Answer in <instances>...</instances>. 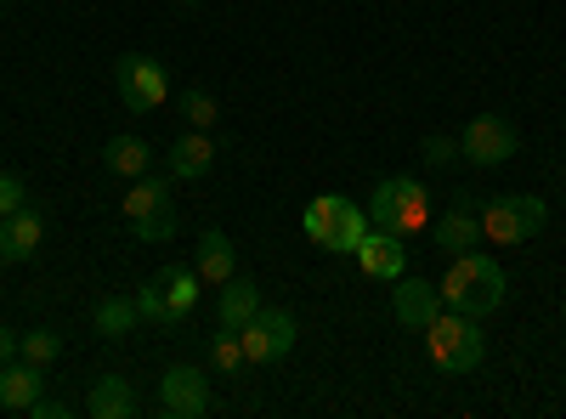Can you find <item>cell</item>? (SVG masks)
I'll list each match as a JSON object with an SVG mask.
<instances>
[{
    "label": "cell",
    "mask_w": 566,
    "mask_h": 419,
    "mask_svg": "<svg viewBox=\"0 0 566 419\" xmlns=\"http://www.w3.org/2000/svg\"><path fill=\"white\" fill-rule=\"evenodd\" d=\"M216 154H221V143H216L210 130H181V136H176V148L165 154V165H170L176 181H199V176L216 170Z\"/></svg>",
    "instance_id": "cell-11"
},
{
    "label": "cell",
    "mask_w": 566,
    "mask_h": 419,
    "mask_svg": "<svg viewBox=\"0 0 566 419\" xmlns=\"http://www.w3.org/2000/svg\"><path fill=\"white\" fill-rule=\"evenodd\" d=\"M176 7H199V0H176Z\"/></svg>",
    "instance_id": "cell-32"
},
{
    "label": "cell",
    "mask_w": 566,
    "mask_h": 419,
    "mask_svg": "<svg viewBox=\"0 0 566 419\" xmlns=\"http://www.w3.org/2000/svg\"><path fill=\"white\" fill-rule=\"evenodd\" d=\"M442 306H453V312H464V317H493L499 306H504V266L493 261V255H482V250H464V255H453L448 261V277H442Z\"/></svg>",
    "instance_id": "cell-1"
},
{
    "label": "cell",
    "mask_w": 566,
    "mask_h": 419,
    "mask_svg": "<svg viewBox=\"0 0 566 419\" xmlns=\"http://www.w3.org/2000/svg\"><path fill=\"white\" fill-rule=\"evenodd\" d=\"M119 210H125V221H130V232L142 244H165V239H176V188H170V176H136L130 181V193L119 199Z\"/></svg>",
    "instance_id": "cell-4"
},
{
    "label": "cell",
    "mask_w": 566,
    "mask_h": 419,
    "mask_svg": "<svg viewBox=\"0 0 566 419\" xmlns=\"http://www.w3.org/2000/svg\"><path fill=\"white\" fill-rule=\"evenodd\" d=\"M91 323H97V335H103V341H130V335H136V323H142V312H136L130 295H103L97 312H91Z\"/></svg>",
    "instance_id": "cell-20"
},
{
    "label": "cell",
    "mask_w": 566,
    "mask_h": 419,
    "mask_svg": "<svg viewBox=\"0 0 566 419\" xmlns=\"http://www.w3.org/2000/svg\"><path fill=\"white\" fill-rule=\"evenodd\" d=\"M103 170L136 181V176L154 170V148L142 143V136H114V143H103Z\"/></svg>",
    "instance_id": "cell-19"
},
{
    "label": "cell",
    "mask_w": 566,
    "mask_h": 419,
    "mask_svg": "<svg viewBox=\"0 0 566 419\" xmlns=\"http://www.w3.org/2000/svg\"><path fill=\"white\" fill-rule=\"evenodd\" d=\"M130 301H136V312L148 317V323H159V329H170V306H165V295H159V284H154V277H148V284H142V290H136Z\"/></svg>",
    "instance_id": "cell-27"
},
{
    "label": "cell",
    "mask_w": 566,
    "mask_h": 419,
    "mask_svg": "<svg viewBox=\"0 0 566 419\" xmlns=\"http://www.w3.org/2000/svg\"><path fill=\"white\" fill-rule=\"evenodd\" d=\"M391 312L397 323H408V329H424L437 312H442V290L437 284H424V277H397V290H391Z\"/></svg>",
    "instance_id": "cell-14"
},
{
    "label": "cell",
    "mask_w": 566,
    "mask_h": 419,
    "mask_svg": "<svg viewBox=\"0 0 566 419\" xmlns=\"http://www.w3.org/2000/svg\"><path fill=\"white\" fill-rule=\"evenodd\" d=\"M154 284H159V295H165V306H170V329H187V323H193V312H199V272L181 266V261H165V266L154 272Z\"/></svg>",
    "instance_id": "cell-9"
},
{
    "label": "cell",
    "mask_w": 566,
    "mask_h": 419,
    "mask_svg": "<svg viewBox=\"0 0 566 419\" xmlns=\"http://www.w3.org/2000/svg\"><path fill=\"white\" fill-rule=\"evenodd\" d=\"M85 413L91 419H136L142 413V397L125 375H97L91 380V397H85Z\"/></svg>",
    "instance_id": "cell-15"
},
{
    "label": "cell",
    "mask_w": 566,
    "mask_h": 419,
    "mask_svg": "<svg viewBox=\"0 0 566 419\" xmlns=\"http://www.w3.org/2000/svg\"><path fill=\"white\" fill-rule=\"evenodd\" d=\"M12 357H18V335L0 329V363H12Z\"/></svg>",
    "instance_id": "cell-31"
},
{
    "label": "cell",
    "mask_w": 566,
    "mask_h": 419,
    "mask_svg": "<svg viewBox=\"0 0 566 419\" xmlns=\"http://www.w3.org/2000/svg\"><path fill=\"white\" fill-rule=\"evenodd\" d=\"M29 413H34V419H69V402H63V397H40Z\"/></svg>",
    "instance_id": "cell-30"
},
{
    "label": "cell",
    "mask_w": 566,
    "mask_h": 419,
    "mask_svg": "<svg viewBox=\"0 0 566 419\" xmlns=\"http://www.w3.org/2000/svg\"><path fill=\"white\" fill-rule=\"evenodd\" d=\"M193 272H199V284H227V277H239V250H232V239L221 227H205L199 232V244H193Z\"/></svg>",
    "instance_id": "cell-13"
},
{
    "label": "cell",
    "mask_w": 566,
    "mask_h": 419,
    "mask_svg": "<svg viewBox=\"0 0 566 419\" xmlns=\"http://www.w3.org/2000/svg\"><path fill=\"white\" fill-rule=\"evenodd\" d=\"M40 244H45V216L34 205H23V210H12L7 221H0V261H7V266L34 261Z\"/></svg>",
    "instance_id": "cell-10"
},
{
    "label": "cell",
    "mask_w": 566,
    "mask_h": 419,
    "mask_svg": "<svg viewBox=\"0 0 566 419\" xmlns=\"http://www.w3.org/2000/svg\"><path fill=\"white\" fill-rule=\"evenodd\" d=\"M419 159L431 165V170H448V165L459 159V136H424V143H419Z\"/></svg>",
    "instance_id": "cell-28"
},
{
    "label": "cell",
    "mask_w": 566,
    "mask_h": 419,
    "mask_svg": "<svg viewBox=\"0 0 566 419\" xmlns=\"http://www.w3.org/2000/svg\"><path fill=\"white\" fill-rule=\"evenodd\" d=\"M459 154H464L470 165L493 170V165H504L510 154H522V130H515L504 114H476V119L464 125V136H459Z\"/></svg>",
    "instance_id": "cell-7"
},
{
    "label": "cell",
    "mask_w": 566,
    "mask_h": 419,
    "mask_svg": "<svg viewBox=\"0 0 566 419\" xmlns=\"http://www.w3.org/2000/svg\"><path fill=\"white\" fill-rule=\"evenodd\" d=\"M419 335H424V357H431L437 375H476L482 357H488L482 317H464V312H453V306H442Z\"/></svg>",
    "instance_id": "cell-2"
},
{
    "label": "cell",
    "mask_w": 566,
    "mask_h": 419,
    "mask_svg": "<svg viewBox=\"0 0 566 419\" xmlns=\"http://www.w3.org/2000/svg\"><path fill=\"white\" fill-rule=\"evenodd\" d=\"M476 239H482V216L470 210V205H453L442 221H431V244H437L448 261H453V255H464Z\"/></svg>",
    "instance_id": "cell-17"
},
{
    "label": "cell",
    "mask_w": 566,
    "mask_h": 419,
    "mask_svg": "<svg viewBox=\"0 0 566 419\" xmlns=\"http://www.w3.org/2000/svg\"><path fill=\"white\" fill-rule=\"evenodd\" d=\"M368 216L380 232H391V239H419V232H431V193H424L413 176H386L380 188H374Z\"/></svg>",
    "instance_id": "cell-3"
},
{
    "label": "cell",
    "mask_w": 566,
    "mask_h": 419,
    "mask_svg": "<svg viewBox=\"0 0 566 419\" xmlns=\"http://www.w3.org/2000/svg\"><path fill=\"white\" fill-rule=\"evenodd\" d=\"M368 277H380V284H397V277L408 272V244L402 239H391V232H380V227H374L368 232V239L357 244V255H352Z\"/></svg>",
    "instance_id": "cell-12"
},
{
    "label": "cell",
    "mask_w": 566,
    "mask_h": 419,
    "mask_svg": "<svg viewBox=\"0 0 566 419\" xmlns=\"http://www.w3.org/2000/svg\"><path fill=\"white\" fill-rule=\"evenodd\" d=\"M114 91L130 114H154L170 103V80H165V63L148 57V52H125L114 63Z\"/></svg>",
    "instance_id": "cell-6"
},
{
    "label": "cell",
    "mask_w": 566,
    "mask_h": 419,
    "mask_svg": "<svg viewBox=\"0 0 566 419\" xmlns=\"http://www.w3.org/2000/svg\"><path fill=\"white\" fill-rule=\"evenodd\" d=\"M0 7H7V0H0Z\"/></svg>",
    "instance_id": "cell-33"
},
{
    "label": "cell",
    "mask_w": 566,
    "mask_h": 419,
    "mask_svg": "<svg viewBox=\"0 0 566 419\" xmlns=\"http://www.w3.org/2000/svg\"><path fill=\"white\" fill-rule=\"evenodd\" d=\"M23 205H29V188H23V176L0 170V221H7L12 210H23Z\"/></svg>",
    "instance_id": "cell-29"
},
{
    "label": "cell",
    "mask_w": 566,
    "mask_h": 419,
    "mask_svg": "<svg viewBox=\"0 0 566 419\" xmlns=\"http://www.w3.org/2000/svg\"><path fill=\"white\" fill-rule=\"evenodd\" d=\"M374 232V216L363 205H340V221H335V239H328V255H357V244Z\"/></svg>",
    "instance_id": "cell-22"
},
{
    "label": "cell",
    "mask_w": 566,
    "mask_h": 419,
    "mask_svg": "<svg viewBox=\"0 0 566 419\" xmlns=\"http://www.w3.org/2000/svg\"><path fill=\"white\" fill-rule=\"evenodd\" d=\"M261 312V290H255V277H227L221 284V306H216V323L221 329H244V323Z\"/></svg>",
    "instance_id": "cell-18"
},
{
    "label": "cell",
    "mask_w": 566,
    "mask_h": 419,
    "mask_svg": "<svg viewBox=\"0 0 566 419\" xmlns=\"http://www.w3.org/2000/svg\"><path fill=\"white\" fill-rule=\"evenodd\" d=\"M40 397H45V368H34V363H23V357L0 363V408L29 413Z\"/></svg>",
    "instance_id": "cell-16"
},
{
    "label": "cell",
    "mask_w": 566,
    "mask_h": 419,
    "mask_svg": "<svg viewBox=\"0 0 566 419\" xmlns=\"http://www.w3.org/2000/svg\"><path fill=\"white\" fill-rule=\"evenodd\" d=\"M210 368H216V375H239V368H244V346H239V329H221V335H210Z\"/></svg>",
    "instance_id": "cell-26"
},
{
    "label": "cell",
    "mask_w": 566,
    "mask_h": 419,
    "mask_svg": "<svg viewBox=\"0 0 566 419\" xmlns=\"http://www.w3.org/2000/svg\"><path fill=\"white\" fill-rule=\"evenodd\" d=\"M340 193H317L312 205H306V216H301V227H306V239L317 244V250H328V239H335V221H340Z\"/></svg>",
    "instance_id": "cell-23"
},
{
    "label": "cell",
    "mask_w": 566,
    "mask_h": 419,
    "mask_svg": "<svg viewBox=\"0 0 566 419\" xmlns=\"http://www.w3.org/2000/svg\"><path fill=\"white\" fill-rule=\"evenodd\" d=\"M255 323H261V335H266L272 363L295 352V341H301V323H295V312H283V306H261V312H255Z\"/></svg>",
    "instance_id": "cell-21"
},
{
    "label": "cell",
    "mask_w": 566,
    "mask_h": 419,
    "mask_svg": "<svg viewBox=\"0 0 566 419\" xmlns=\"http://www.w3.org/2000/svg\"><path fill=\"white\" fill-rule=\"evenodd\" d=\"M176 114H181V125H187V130H216V119H221V103L210 97L205 85H187L181 97H176Z\"/></svg>",
    "instance_id": "cell-24"
},
{
    "label": "cell",
    "mask_w": 566,
    "mask_h": 419,
    "mask_svg": "<svg viewBox=\"0 0 566 419\" xmlns=\"http://www.w3.org/2000/svg\"><path fill=\"white\" fill-rule=\"evenodd\" d=\"M482 239L488 244H527V239H538L544 232V221H549V210H544V199L538 193H504V199H488L482 210Z\"/></svg>",
    "instance_id": "cell-5"
},
{
    "label": "cell",
    "mask_w": 566,
    "mask_h": 419,
    "mask_svg": "<svg viewBox=\"0 0 566 419\" xmlns=\"http://www.w3.org/2000/svg\"><path fill=\"white\" fill-rule=\"evenodd\" d=\"M159 413L170 419H199L210 413V386L193 363H170L165 375H159Z\"/></svg>",
    "instance_id": "cell-8"
},
{
    "label": "cell",
    "mask_w": 566,
    "mask_h": 419,
    "mask_svg": "<svg viewBox=\"0 0 566 419\" xmlns=\"http://www.w3.org/2000/svg\"><path fill=\"white\" fill-rule=\"evenodd\" d=\"M18 357L34 363V368H52V363L63 357V335H52V329H29V335H18Z\"/></svg>",
    "instance_id": "cell-25"
}]
</instances>
